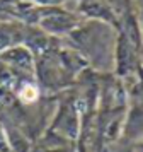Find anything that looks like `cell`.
<instances>
[{
  "mask_svg": "<svg viewBox=\"0 0 143 152\" xmlns=\"http://www.w3.org/2000/svg\"><path fill=\"white\" fill-rule=\"evenodd\" d=\"M19 97L24 103H33V101H36V97H38V89H36L34 86H31V84H26V86L20 89Z\"/></svg>",
  "mask_w": 143,
  "mask_h": 152,
  "instance_id": "obj_1",
  "label": "cell"
}]
</instances>
